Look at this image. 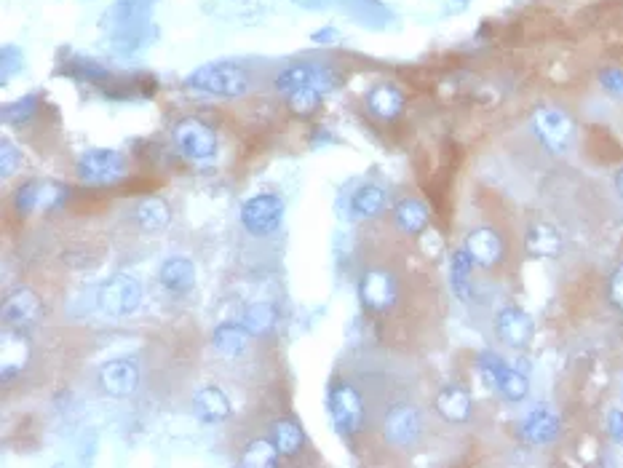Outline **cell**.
Masks as SVG:
<instances>
[{"mask_svg": "<svg viewBox=\"0 0 623 468\" xmlns=\"http://www.w3.org/2000/svg\"><path fill=\"white\" fill-rule=\"evenodd\" d=\"M185 86H190L198 94H209V97L236 99L252 89V81H249L246 70L236 65H204L188 75Z\"/></svg>", "mask_w": 623, "mask_h": 468, "instance_id": "6da1fadb", "label": "cell"}, {"mask_svg": "<svg viewBox=\"0 0 623 468\" xmlns=\"http://www.w3.org/2000/svg\"><path fill=\"white\" fill-rule=\"evenodd\" d=\"M533 129L543 148L554 153V156H565L567 150L573 148V118L565 110H559V107H538L533 113Z\"/></svg>", "mask_w": 623, "mask_h": 468, "instance_id": "7a4b0ae2", "label": "cell"}, {"mask_svg": "<svg viewBox=\"0 0 623 468\" xmlns=\"http://www.w3.org/2000/svg\"><path fill=\"white\" fill-rule=\"evenodd\" d=\"M476 367L482 372L484 383L495 388L506 402H522L530 394V380L525 372L509 367L498 354H482Z\"/></svg>", "mask_w": 623, "mask_h": 468, "instance_id": "3957f363", "label": "cell"}, {"mask_svg": "<svg viewBox=\"0 0 623 468\" xmlns=\"http://www.w3.org/2000/svg\"><path fill=\"white\" fill-rule=\"evenodd\" d=\"M99 308L113 316V319H123V316H132L134 311H140L142 305V284L134 276L118 273L113 279H107L99 287L97 295Z\"/></svg>", "mask_w": 623, "mask_h": 468, "instance_id": "277c9868", "label": "cell"}, {"mask_svg": "<svg viewBox=\"0 0 623 468\" xmlns=\"http://www.w3.org/2000/svg\"><path fill=\"white\" fill-rule=\"evenodd\" d=\"M75 172H78L81 182H89V185H113V182L126 177V158L113 148L86 150L78 158Z\"/></svg>", "mask_w": 623, "mask_h": 468, "instance_id": "5b68a950", "label": "cell"}, {"mask_svg": "<svg viewBox=\"0 0 623 468\" xmlns=\"http://www.w3.org/2000/svg\"><path fill=\"white\" fill-rule=\"evenodd\" d=\"M284 220V201L276 193H260L241 206V225L252 236H271Z\"/></svg>", "mask_w": 623, "mask_h": 468, "instance_id": "8992f818", "label": "cell"}, {"mask_svg": "<svg viewBox=\"0 0 623 468\" xmlns=\"http://www.w3.org/2000/svg\"><path fill=\"white\" fill-rule=\"evenodd\" d=\"M329 415L337 434L353 436L364 426V399L348 383H337L329 394Z\"/></svg>", "mask_w": 623, "mask_h": 468, "instance_id": "52a82bcc", "label": "cell"}, {"mask_svg": "<svg viewBox=\"0 0 623 468\" xmlns=\"http://www.w3.org/2000/svg\"><path fill=\"white\" fill-rule=\"evenodd\" d=\"M67 188L59 182L49 180H30L14 193V206L22 217H30L35 212H54L65 204Z\"/></svg>", "mask_w": 623, "mask_h": 468, "instance_id": "ba28073f", "label": "cell"}, {"mask_svg": "<svg viewBox=\"0 0 623 468\" xmlns=\"http://www.w3.org/2000/svg\"><path fill=\"white\" fill-rule=\"evenodd\" d=\"M174 142L182 156L190 161H209L217 153V134L212 126H206L198 118H185L174 126Z\"/></svg>", "mask_w": 623, "mask_h": 468, "instance_id": "9c48e42d", "label": "cell"}, {"mask_svg": "<svg viewBox=\"0 0 623 468\" xmlns=\"http://www.w3.org/2000/svg\"><path fill=\"white\" fill-rule=\"evenodd\" d=\"M383 434H386V442L391 447H412L418 442L420 434H423V418H420L418 407L412 404H394L386 415V423H383Z\"/></svg>", "mask_w": 623, "mask_h": 468, "instance_id": "30bf717a", "label": "cell"}, {"mask_svg": "<svg viewBox=\"0 0 623 468\" xmlns=\"http://www.w3.org/2000/svg\"><path fill=\"white\" fill-rule=\"evenodd\" d=\"M43 316V303L41 297L35 295L33 289H17L6 297L3 303V324L11 329V332H25V329L35 327Z\"/></svg>", "mask_w": 623, "mask_h": 468, "instance_id": "8fae6325", "label": "cell"}, {"mask_svg": "<svg viewBox=\"0 0 623 468\" xmlns=\"http://www.w3.org/2000/svg\"><path fill=\"white\" fill-rule=\"evenodd\" d=\"M303 86H316L327 94L335 86V75L329 73V67L316 65V62H297V65L284 67L276 78V89L284 94H292Z\"/></svg>", "mask_w": 623, "mask_h": 468, "instance_id": "7c38bea8", "label": "cell"}, {"mask_svg": "<svg viewBox=\"0 0 623 468\" xmlns=\"http://www.w3.org/2000/svg\"><path fill=\"white\" fill-rule=\"evenodd\" d=\"M495 335L501 340L503 345H509V348H527V345L533 343V335H535V321L533 316L522 308H503L498 316H495Z\"/></svg>", "mask_w": 623, "mask_h": 468, "instance_id": "4fadbf2b", "label": "cell"}, {"mask_svg": "<svg viewBox=\"0 0 623 468\" xmlns=\"http://www.w3.org/2000/svg\"><path fill=\"white\" fill-rule=\"evenodd\" d=\"M140 386V367L134 359H113L99 370V388L113 399H126Z\"/></svg>", "mask_w": 623, "mask_h": 468, "instance_id": "5bb4252c", "label": "cell"}, {"mask_svg": "<svg viewBox=\"0 0 623 468\" xmlns=\"http://www.w3.org/2000/svg\"><path fill=\"white\" fill-rule=\"evenodd\" d=\"M399 287L388 271H367L359 281V297L369 311H388L396 303Z\"/></svg>", "mask_w": 623, "mask_h": 468, "instance_id": "9a60e30c", "label": "cell"}, {"mask_svg": "<svg viewBox=\"0 0 623 468\" xmlns=\"http://www.w3.org/2000/svg\"><path fill=\"white\" fill-rule=\"evenodd\" d=\"M559 431H562V420L551 407H535L522 420V439L533 447H546V444L557 442Z\"/></svg>", "mask_w": 623, "mask_h": 468, "instance_id": "2e32d148", "label": "cell"}, {"mask_svg": "<svg viewBox=\"0 0 623 468\" xmlns=\"http://www.w3.org/2000/svg\"><path fill=\"white\" fill-rule=\"evenodd\" d=\"M466 252L474 265L492 268L503 260V239L495 228H476L466 236Z\"/></svg>", "mask_w": 623, "mask_h": 468, "instance_id": "e0dca14e", "label": "cell"}, {"mask_svg": "<svg viewBox=\"0 0 623 468\" xmlns=\"http://www.w3.org/2000/svg\"><path fill=\"white\" fill-rule=\"evenodd\" d=\"M562 247H565L562 233L549 222H535L527 228L525 252L533 260H554V257L562 255Z\"/></svg>", "mask_w": 623, "mask_h": 468, "instance_id": "ac0fdd59", "label": "cell"}, {"mask_svg": "<svg viewBox=\"0 0 623 468\" xmlns=\"http://www.w3.org/2000/svg\"><path fill=\"white\" fill-rule=\"evenodd\" d=\"M439 418H444L447 423H468L471 415H474V399L468 394L463 386H444L439 394H436L434 402Z\"/></svg>", "mask_w": 623, "mask_h": 468, "instance_id": "d6986e66", "label": "cell"}, {"mask_svg": "<svg viewBox=\"0 0 623 468\" xmlns=\"http://www.w3.org/2000/svg\"><path fill=\"white\" fill-rule=\"evenodd\" d=\"M193 412L204 423H225L233 415V407H230V399L222 388L204 386L193 396Z\"/></svg>", "mask_w": 623, "mask_h": 468, "instance_id": "ffe728a7", "label": "cell"}, {"mask_svg": "<svg viewBox=\"0 0 623 468\" xmlns=\"http://www.w3.org/2000/svg\"><path fill=\"white\" fill-rule=\"evenodd\" d=\"M158 281H161V287L174 292V295H185L196 287V265L188 257H169L158 271Z\"/></svg>", "mask_w": 623, "mask_h": 468, "instance_id": "44dd1931", "label": "cell"}, {"mask_svg": "<svg viewBox=\"0 0 623 468\" xmlns=\"http://www.w3.org/2000/svg\"><path fill=\"white\" fill-rule=\"evenodd\" d=\"M367 107L369 113L375 115V118H380V121H394L404 107L402 91L396 89L394 83H378V86L369 89Z\"/></svg>", "mask_w": 623, "mask_h": 468, "instance_id": "7402d4cb", "label": "cell"}, {"mask_svg": "<svg viewBox=\"0 0 623 468\" xmlns=\"http://www.w3.org/2000/svg\"><path fill=\"white\" fill-rule=\"evenodd\" d=\"M249 329L244 324H220V327H214L212 332V343L217 348V354L228 356V359H236L246 351V345H249Z\"/></svg>", "mask_w": 623, "mask_h": 468, "instance_id": "603a6c76", "label": "cell"}, {"mask_svg": "<svg viewBox=\"0 0 623 468\" xmlns=\"http://www.w3.org/2000/svg\"><path fill=\"white\" fill-rule=\"evenodd\" d=\"M134 222L145 233H161L172 222V209H169L164 198H142L137 209H134Z\"/></svg>", "mask_w": 623, "mask_h": 468, "instance_id": "cb8c5ba5", "label": "cell"}, {"mask_svg": "<svg viewBox=\"0 0 623 468\" xmlns=\"http://www.w3.org/2000/svg\"><path fill=\"white\" fill-rule=\"evenodd\" d=\"M388 204V193L380 185H361L351 198V209L361 220H375Z\"/></svg>", "mask_w": 623, "mask_h": 468, "instance_id": "d4e9b609", "label": "cell"}, {"mask_svg": "<svg viewBox=\"0 0 623 468\" xmlns=\"http://www.w3.org/2000/svg\"><path fill=\"white\" fill-rule=\"evenodd\" d=\"M394 220H396V225L404 230V233H410V236H420V233L428 228L426 204H420V201H415V198H404V201L396 204Z\"/></svg>", "mask_w": 623, "mask_h": 468, "instance_id": "484cf974", "label": "cell"}, {"mask_svg": "<svg viewBox=\"0 0 623 468\" xmlns=\"http://www.w3.org/2000/svg\"><path fill=\"white\" fill-rule=\"evenodd\" d=\"M471 268H474V260L471 255L466 252V247L458 249L450 260V284H452V292L468 303L471 300Z\"/></svg>", "mask_w": 623, "mask_h": 468, "instance_id": "4316f807", "label": "cell"}, {"mask_svg": "<svg viewBox=\"0 0 623 468\" xmlns=\"http://www.w3.org/2000/svg\"><path fill=\"white\" fill-rule=\"evenodd\" d=\"M273 444L279 447V452L284 458H295L297 452L303 450L305 434L303 428L297 426L295 420H276L273 423Z\"/></svg>", "mask_w": 623, "mask_h": 468, "instance_id": "83f0119b", "label": "cell"}, {"mask_svg": "<svg viewBox=\"0 0 623 468\" xmlns=\"http://www.w3.org/2000/svg\"><path fill=\"white\" fill-rule=\"evenodd\" d=\"M279 447L268 439H255L241 452V466L246 468H273L279 463Z\"/></svg>", "mask_w": 623, "mask_h": 468, "instance_id": "f1b7e54d", "label": "cell"}, {"mask_svg": "<svg viewBox=\"0 0 623 468\" xmlns=\"http://www.w3.org/2000/svg\"><path fill=\"white\" fill-rule=\"evenodd\" d=\"M241 324L249 329V335L252 337L268 335V332L276 327V311H273L271 303H255L252 308H246Z\"/></svg>", "mask_w": 623, "mask_h": 468, "instance_id": "f546056e", "label": "cell"}, {"mask_svg": "<svg viewBox=\"0 0 623 468\" xmlns=\"http://www.w3.org/2000/svg\"><path fill=\"white\" fill-rule=\"evenodd\" d=\"M321 97H324V91L316 89V86H303V89H297L289 94V107H292V113L300 115V118H308L319 110L321 105Z\"/></svg>", "mask_w": 623, "mask_h": 468, "instance_id": "4dcf8cb0", "label": "cell"}, {"mask_svg": "<svg viewBox=\"0 0 623 468\" xmlns=\"http://www.w3.org/2000/svg\"><path fill=\"white\" fill-rule=\"evenodd\" d=\"M35 110H38V99L22 97L17 102H9L3 107V121L11 126H25L27 121H33Z\"/></svg>", "mask_w": 623, "mask_h": 468, "instance_id": "1f68e13d", "label": "cell"}, {"mask_svg": "<svg viewBox=\"0 0 623 468\" xmlns=\"http://www.w3.org/2000/svg\"><path fill=\"white\" fill-rule=\"evenodd\" d=\"M19 166H22V150L17 145H11L9 140L0 142V177L9 180L19 172Z\"/></svg>", "mask_w": 623, "mask_h": 468, "instance_id": "d6a6232c", "label": "cell"}, {"mask_svg": "<svg viewBox=\"0 0 623 468\" xmlns=\"http://www.w3.org/2000/svg\"><path fill=\"white\" fill-rule=\"evenodd\" d=\"M599 83H602V89H605L607 94L623 97V70H618V67L602 70V73H599Z\"/></svg>", "mask_w": 623, "mask_h": 468, "instance_id": "836d02e7", "label": "cell"}, {"mask_svg": "<svg viewBox=\"0 0 623 468\" xmlns=\"http://www.w3.org/2000/svg\"><path fill=\"white\" fill-rule=\"evenodd\" d=\"M19 70H22V54L14 46H6L3 49V83H9L11 75L19 73Z\"/></svg>", "mask_w": 623, "mask_h": 468, "instance_id": "e575fe53", "label": "cell"}, {"mask_svg": "<svg viewBox=\"0 0 623 468\" xmlns=\"http://www.w3.org/2000/svg\"><path fill=\"white\" fill-rule=\"evenodd\" d=\"M607 295H610V303L623 311V265H618L610 276V284H607Z\"/></svg>", "mask_w": 623, "mask_h": 468, "instance_id": "d590c367", "label": "cell"}, {"mask_svg": "<svg viewBox=\"0 0 623 468\" xmlns=\"http://www.w3.org/2000/svg\"><path fill=\"white\" fill-rule=\"evenodd\" d=\"M607 434L615 444H623V410L607 412Z\"/></svg>", "mask_w": 623, "mask_h": 468, "instance_id": "8d00e7d4", "label": "cell"}, {"mask_svg": "<svg viewBox=\"0 0 623 468\" xmlns=\"http://www.w3.org/2000/svg\"><path fill=\"white\" fill-rule=\"evenodd\" d=\"M313 41L316 43L337 41V30H332V27H327V30H319V33H313Z\"/></svg>", "mask_w": 623, "mask_h": 468, "instance_id": "74e56055", "label": "cell"}, {"mask_svg": "<svg viewBox=\"0 0 623 468\" xmlns=\"http://www.w3.org/2000/svg\"><path fill=\"white\" fill-rule=\"evenodd\" d=\"M615 190H618V196L623 198V166L615 172Z\"/></svg>", "mask_w": 623, "mask_h": 468, "instance_id": "f35d334b", "label": "cell"}]
</instances>
